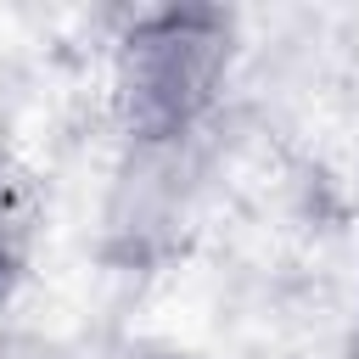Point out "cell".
I'll list each match as a JSON object with an SVG mask.
<instances>
[{
	"label": "cell",
	"mask_w": 359,
	"mask_h": 359,
	"mask_svg": "<svg viewBox=\"0 0 359 359\" xmlns=\"http://www.w3.org/2000/svg\"><path fill=\"white\" fill-rule=\"evenodd\" d=\"M348 359H359V331H353V342H348Z\"/></svg>",
	"instance_id": "5"
},
{
	"label": "cell",
	"mask_w": 359,
	"mask_h": 359,
	"mask_svg": "<svg viewBox=\"0 0 359 359\" xmlns=\"http://www.w3.org/2000/svg\"><path fill=\"white\" fill-rule=\"evenodd\" d=\"M0 359H22V353H11V348H6V342H0Z\"/></svg>",
	"instance_id": "6"
},
{
	"label": "cell",
	"mask_w": 359,
	"mask_h": 359,
	"mask_svg": "<svg viewBox=\"0 0 359 359\" xmlns=\"http://www.w3.org/2000/svg\"><path fill=\"white\" fill-rule=\"evenodd\" d=\"M241 22L224 6H140L112 39V112L123 140L213 135Z\"/></svg>",
	"instance_id": "1"
},
{
	"label": "cell",
	"mask_w": 359,
	"mask_h": 359,
	"mask_svg": "<svg viewBox=\"0 0 359 359\" xmlns=\"http://www.w3.org/2000/svg\"><path fill=\"white\" fill-rule=\"evenodd\" d=\"M118 359H196L191 348H174V342H129Z\"/></svg>",
	"instance_id": "4"
},
{
	"label": "cell",
	"mask_w": 359,
	"mask_h": 359,
	"mask_svg": "<svg viewBox=\"0 0 359 359\" xmlns=\"http://www.w3.org/2000/svg\"><path fill=\"white\" fill-rule=\"evenodd\" d=\"M34 252V191L28 180L0 157V303L17 292Z\"/></svg>",
	"instance_id": "3"
},
{
	"label": "cell",
	"mask_w": 359,
	"mask_h": 359,
	"mask_svg": "<svg viewBox=\"0 0 359 359\" xmlns=\"http://www.w3.org/2000/svg\"><path fill=\"white\" fill-rule=\"evenodd\" d=\"M353 331H359V325H353Z\"/></svg>",
	"instance_id": "7"
},
{
	"label": "cell",
	"mask_w": 359,
	"mask_h": 359,
	"mask_svg": "<svg viewBox=\"0 0 359 359\" xmlns=\"http://www.w3.org/2000/svg\"><path fill=\"white\" fill-rule=\"evenodd\" d=\"M202 174H208V135L123 140L101 202V258L129 275L168 264L196 219Z\"/></svg>",
	"instance_id": "2"
}]
</instances>
